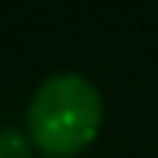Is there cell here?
I'll use <instances>...</instances> for the list:
<instances>
[{
	"label": "cell",
	"instance_id": "cell-1",
	"mask_svg": "<svg viewBox=\"0 0 158 158\" xmlns=\"http://www.w3.org/2000/svg\"><path fill=\"white\" fill-rule=\"evenodd\" d=\"M102 127V95L85 74H49L28 102V137L49 155H74Z\"/></svg>",
	"mask_w": 158,
	"mask_h": 158
},
{
	"label": "cell",
	"instance_id": "cell-2",
	"mask_svg": "<svg viewBox=\"0 0 158 158\" xmlns=\"http://www.w3.org/2000/svg\"><path fill=\"white\" fill-rule=\"evenodd\" d=\"M32 137L18 127H0V158H28Z\"/></svg>",
	"mask_w": 158,
	"mask_h": 158
}]
</instances>
